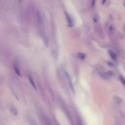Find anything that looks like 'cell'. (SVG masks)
Segmentation results:
<instances>
[{
  "label": "cell",
  "mask_w": 125,
  "mask_h": 125,
  "mask_svg": "<svg viewBox=\"0 0 125 125\" xmlns=\"http://www.w3.org/2000/svg\"><path fill=\"white\" fill-rule=\"evenodd\" d=\"M65 74L66 77L67 78V79L68 80L69 85V88H70L71 90L72 91V92L73 93H75V89H74V86H73V83H72V80L71 79V77H70V75H69L68 72L67 71H65Z\"/></svg>",
  "instance_id": "1"
},
{
  "label": "cell",
  "mask_w": 125,
  "mask_h": 125,
  "mask_svg": "<svg viewBox=\"0 0 125 125\" xmlns=\"http://www.w3.org/2000/svg\"><path fill=\"white\" fill-rule=\"evenodd\" d=\"M9 111H10V112H11V113L12 115H13L14 116L17 115L18 113L17 108L13 105H10V106L9 107Z\"/></svg>",
  "instance_id": "2"
},
{
  "label": "cell",
  "mask_w": 125,
  "mask_h": 125,
  "mask_svg": "<svg viewBox=\"0 0 125 125\" xmlns=\"http://www.w3.org/2000/svg\"><path fill=\"white\" fill-rule=\"evenodd\" d=\"M37 19L38 21V22L39 23H41L42 22V14L40 10H38L37 11Z\"/></svg>",
  "instance_id": "3"
},
{
  "label": "cell",
  "mask_w": 125,
  "mask_h": 125,
  "mask_svg": "<svg viewBox=\"0 0 125 125\" xmlns=\"http://www.w3.org/2000/svg\"><path fill=\"white\" fill-rule=\"evenodd\" d=\"M109 53L111 56V57L113 59V60H115L117 58V55H116V54L112 50H110L109 51Z\"/></svg>",
  "instance_id": "4"
},
{
  "label": "cell",
  "mask_w": 125,
  "mask_h": 125,
  "mask_svg": "<svg viewBox=\"0 0 125 125\" xmlns=\"http://www.w3.org/2000/svg\"><path fill=\"white\" fill-rule=\"evenodd\" d=\"M109 30L111 33H113L115 31V27L113 25H110L109 27Z\"/></svg>",
  "instance_id": "5"
},
{
  "label": "cell",
  "mask_w": 125,
  "mask_h": 125,
  "mask_svg": "<svg viewBox=\"0 0 125 125\" xmlns=\"http://www.w3.org/2000/svg\"><path fill=\"white\" fill-rule=\"evenodd\" d=\"M67 19H68V21L69 24V25L70 26H71L73 23H72V20L70 16L69 15L67 14Z\"/></svg>",
  "instance_id": "6"
},
{
  "label": "cell",
  "mask_w": 125,
  "mask_h": 125,
  "mask_svg": "<svg viewBox=\"0 0 125 125\" xmlns=\"http://www.w3.org/2000/svg\"><path fill=\"white\" fill-rule=\"evenodd\" d=\"M78 56L81 59H84L86 58V55L82 53H79L78 54Z\"/></svg>",
  "instance_id": "7"
},
{
  "label": "cell",
  "mask_w": 125,
  "mask_h": 125,
  "mask_svg": "<svg viewBox=\"0 0 125 125\" xmlns=\"http://www.w3.org/2000/svg\"><path fill=\"white\" fill-rule=\"evenodd\" d=\"M29 81H30V82L31 83V84L36 89V86H35V85L34 84V81H33V80L32 79V78L30 76H29Z\"/></svg>",
  "instance_id": "8"
},
{
  "label": "cell",
  "mask_w": 125,
  "mask_h": 125,
  "mask_svg": "<svg viewBox=\"0 0 125 125\" xmlns=\"http://www.w3.org/2000/svg\"><path fill=\"white\" fill-rule=\"evenodd\" d=\"M14 68L15 71V72H16V73H17L18 75H21V73H20V69H19L17 67H16V66H14Z\"/></svg>",
  "instance_id": "9"
},
{
  "label": "cell",
  "mask_w": 125,
  "mask_h": 125,
  "mask_svg": "<svg viewBox=\"0 0 125 125\" xmlns=\"http://www.w3.org/2000/svg\"><path fill=\"white\" fill-rule=\"evenodd\" d=\"M119 78H120L121 81L122 82V83L125 86V79L124 78V77L123 76L120 75L119 77Z\"/></svg>",
  "instance_id": "10"
},
{
  "label": "cell",
  "mask_w": 125,
  "mask_h": 125,
  "mask_svg": "<svg viewBox=\"0 0 125 125\" xmlns=\"http://www.w3.org/2000/svg\"><path fill=\"white\" fill-rule=\"evenodd\" d=\"M123 28L124 31H125V24L123 26Z\"/></svg>",
  "instance_id": "11"
},
{
  "label": "cell",
  "mask_w": 125,
  "mask_h": 125,
  "mask_svg": "<svg viewBox=\"0 0 125 125\" xmlns=\"http://www.w3.org/2000/svg\"><path fill=\"white\" fill-rule=\"evenodd\" d=\"M31 125H34V124H31Z\"/></svg>",
  "instance_id": "12"
},
{
  "label": "cell",
  "mask_w": 125,
  "mask_h": 125,
  "mask_svg": "<svg viewBox=\"0 0 125 125\" xmlns=\"http://www.w3.org/2000/svg\"><path fill=\"white\" fill-rule=\"evenodd\" d=\"M82 125V124H81V125Z\"/></svg>",
  "instance_id": "13"
},
{
  "label": "cell",
  "mask_w": 125,
  "mask_h": 125,
  "mask_svg": "<svg viewBox=\"0 0 125 125\" xmlns=\"http://www.w3.org/2000/svg\"></svg>",
  "instance_id": "14"
}]
</instances>
